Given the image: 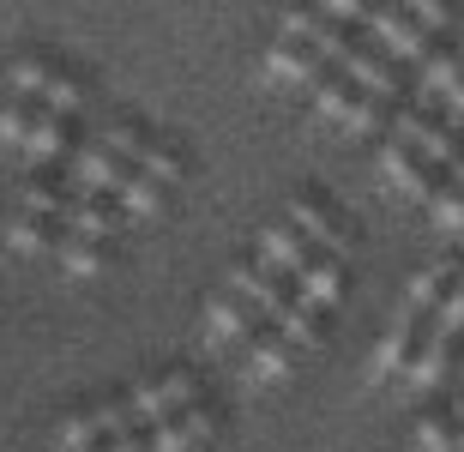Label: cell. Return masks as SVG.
<instances>
[{"label":"cell","mask_w":464,"mask_h":452,"mask_svg":"<svg viewBox=\"0 0 464 452\" xmlns=\"http://www.w3.org/2000/svg\"><path fill=\"white\" fill-rule=\"evenodd\" d=\"M61 265H67V278H97V272H109V260H115V236H97V229H72L61 236Z\"/></svg>","instance_id":"10"},{"label":"cell","mask_w":464,"mask_h":452,"mask_svg":"<svg viewBox=\"0 0 464 452\" xmlns=\"http://www.w3.org/2000/svg\"><path fill=\"white\" fill-rule=\"evenodd\" d=\"M422 332H429V320H411V313H392V326L380 332L374 356H368V380H374V386L398 380V374H404V368H411L416 344H422Z\"/></svg>","instance_id":"7"},{"label":"cell","mask_w":464,"mask_h":452,"mask_svg":"<svg viewBox=\"0 0 464 452\" xmlns=\"http://www.w3.org/2000/svg\"><path fill=\"white\" fill-rule=\"evenodd\" d=\"M447 121H452V127H459V133H464V85H459V91H452V97H447Z\"/></svg>","instance_id":"26"},{"label":"cell","mask_w":464,"mask_h":452,"mask_svg":"<svg viewBox=\"0 0 464 452\" xmlns=\"http://www.w3.org/2000/svg\"><path fill=\"white\" fill-rule=\"evenodd\" d=\"M61 236H67V224L49 217V211H31V206L18 211V217H6V229H0V242L13 247V254H54Z\"/></svg>","instance_id":"12"},{"label":"cell","mask_w":464,"mask_h":452,"mask_svg":"<svg viewBox=\"0 0 464 452\" xmlns=\"http://www.w3.org/2000/svg\"><path fill=\"white\" fill-rule=\"evenodd\" d=\"M416 452H459V422L452 410H429L416 422Z\"/></svg>","instance_id":"22"},{"label":"cell","mask_w":464,"mask_h":452,"mask_svg":"<svg viewBox=\"0 0 464 452\" xmlns=\"http://www.w3.org/2000/svg\"><path fill=\"white\" fill-rule=\"evenodd\" d=\"M139 169H151L157 181H181V175H188V151H181V145L175 139H163V133H151V139L139 145Z\"/></svg>","instance_id":"20"},{"label":"cell","mask_w":464,"mask_h":452,"mask_svg":"<svg viewBox=\"0 0 464 452\" xmlns=\"http://www.w3.org/2000/svg\"><path fill=\"white\" fill-rule=\"evenodd\" d=\"M295 296L314 302V308H338L344 302V265L332 247H314V260L295 272Z\"/></svg>","instance_id":"11"},{"label":"cell","mask_w":464,"mask_h":452,"mask_svg":"<svg viewBox=\"0 0 464 452\" xmlns=\"http://www.w3.org/2000/svg\"><path fill=\"white\" fill-rule=\"evenodd\" d=\"M459 54H464V43H459Z\"/></svg>","instance_id":"29"},{"label":"cell","mask_w":464,"mask_h":452,"mask_svg":"<svg viewBox=\"0 0 464 452\" xmlns=\"http://www.w3.org/2000/svg\"><path fill=\"white\" fill-rule=\"evenodd\" d=\"M452 350H459V338L422 332V344H416L411 368L398 374V392H404V399H422V392H434V386L447 380V368H452Z\"/></svg>","instance_id":"8"},{"label":"cell","mask_w":464,"mask_h":452,"mask_svg":"<svg viewBox=\"0 0 464 452\" xmlns=\"http://www.w3.org/2000/svg\"><path fill=\"white\" fill-rule=\"evenodd\" d=\"M332 18H344V24H368V13H374V0H320Z\"/></svg>","instance_id":"25"},{"label":"cell","mask_w":464,"mask_h":452,"mask_svg":"<svg viewBox=\"0 0 464 452\" xmlns=\"http://www.w3.org/2000/svg\"><path fill=\"white\" fill-rule=\"evenodd\" d=\"M380 181L398 193V199H416V206H429L434 193H440V163H429V157L416 151L411 139H386L380 145Z\"/></svg>","instance_id":"3"},{"label":"cell","mask_w":464,"mask_h":452,"mask_svg":"<svg viewBox=\"0 0 464 452\" xmlns=\"http://www.w3.org/2000/svg\"><path fill=\"white\" fill-rule=\"evenodd\" d=\"M452 175H459V181H464V157H459V163H452Z\"/></svg>","instance_id":"28"},{"label":"cell","mask_w":464,"mask_h":452,"mask_svg":"<svg viewBox=\"0 0 464 452\" xmlns=\"http://www.w3.org/2000/svg\"><path fill=\"white\" fill-rule=\"evenodd\" d=\"M266 326V313H259V302L247 296V290H236V284H224V296L206 308V320H199V338H206L211 350L236 344L241 332H259Z\"/></svg>","instance_id":"5"},{"label":"cell","mask_w":464,"mask_h":452,"mask_svg":"<svg viewBox=\"0 0 464 452\" xmlns=\"http://www.w3.org/2000/svg\"><path fill=\"white\" fill-rule=\"evenodd\" d=\"M284 217H290V224L302 229V236H308L314 247H332V254H344V247H350L344 224H338V217H332V211H326V199H314V193H295V199H290V211H284Z\"/></svg>","instance_id":"13"},{"label":"cell","mask_w":464,"mask_h":452,"mask_svg":"<svg viewBox=\"0 0 464 452\" xmlns=\"http://www.w3.org/2000/svg\"><path fill=\"white\" fill-rule=\"evenodd\" d=\"M362 91H368V85H356L344 67L326 72V79L314 85V115H320V121H338V127H344V121H350V109L362 103Z\"/></svg>","instance_id":"18"},{"label":"cell","mask_w":464,"mask_h":452,"mask_svg":"<svg viewBox=\"0 0 464 452\" xmlns=\"http://www.w3.org/2000/svg\"><path fill=\"white\" fill-rule=\"evenodd\" d=\"M338 67H344L356 85L380 91V97H392V91H398V72H392V61H386V49H380L374 36H368V43H356V36H350V49L338 54Z\"/></svg>","instance_id":"14"},{"label":"cell","mask_w":464,"mask_h":452,"mask_svg":"<svg viewBox=\"0 0 464 452\" xmlns=\"http://www.w3.org/2000/svg\"><path fill=\"white\" fill-rule=\"evenodd\" d=\"M368 36H374L386 54H398V61H422L434 31L416 13H404L398 0H374V13H368Z\"/></svg>","instance_id":"4"},{"label":"cell","mask_w":464,"mask_h":452,"mask_svg":"<svg viewBox=\"0 0 464 452\" xmlns=\"http://www.w3.org/2000/svg\"><path fill=\"white\" fill-rule=\"evenodd\" d=\"M459 284V260H434V265H422L411 278V290H404V308L398 313H411V320H429L440 302H447V290Z\"/></svg>","instance_id":"15"},{"label":"cell","mask_w":464,"mask_h":452,"mask_svg":"<svg viewBox=\"0 0 464 452\" xmlns=\"http://www.w3.org/2000/svg\"><path fill=\"white\" fill-rule=\"evenodd\" d=\"M254 247H259V254H266L272 265H284L290 278H295V272H302V265L314 260V242H308V236H302V229L290 224V217H284V224H272V229H259V242H254Z\"/></svg>","instance_id":"16"},{"label":"cell","mask_w":464,"mask_h":452,"mask_svg":"<svg viewBox=\"0 0 464 452\" xmlns=\"http://www.w3.org/2000/svg\"><path fill=\"white\" fill-rule=\"evenodd\" d=\"M429 217L440 236H464V181L452 175V181H440V193L429 199Z\"/></svg>","instance_id":"21"},{"label":"cell","mask_w":464,"mask_h":452,"mask_svg":"<svg viewBox=\"0 0 464 452\" xmlns=\"http://www.w3.org/2000/svg\"><path fill=\"white\" fill-rule=\"evenodd\" d=\"M43 109L49 103L13 91V103H0V151H18V157L31 151V133H36V121H43Z\"/></svg>","instance_id":"17"},{"label":"cell","mask_w":464,"mask_h":452,"mask_svg":"<svg viewBox=\"0 0 464 452\" xmlns=\"http://www.w3.org/2000/svg\"><path fill=\"white\" fill-rule=\"evenodd\" d=\"M398 6H404V13H416L422 24H429V31H447V18H452L447 0H398Z\"/></svg>","instance_id":"24"},{"label":"cell","mask_w":464,"mask_h":452,"mask_svg":"<svg viewBox=\"0 0 464 452\" xmlns=\"http://www.w3.org/2000/svg\"><path fill=\"white\" fill-rule=\"evenodd\" d=\"M6 85L24 91V97H36V103H49V109H67V115H79V109H85L79 79H72L54 54H18L13 72H6Z\"/></svg>","instance_id":"1"},{"label":"cell","mask_w":464,"mask_h":452,"mask_svg":"<svg viewBox=\"0 0 464 452\" xmlns=\"http://www.w3.org/2000/svg\"><path fill=\"white\" fill-rule=\"evenodd\" d=\"M211 428H218V417H211V404H199V399L151 422L157 452H193V447H206V440H211Z\"/></svg>","instance_id":"9"},{"label":"cell","mask_w":464,"mask_h":452,"mask_svg":"<svg viewBox=\"0 0 464 452\" xmlns=\"http://www.w3.org/2000/svg\"><path fill=\"white\" fill-rule=\"evenodd\" d=\"M295 356H302V344H295V338H290L284 326H277V320H266V326L254 332V344H247L241 380H247V386H277L284 374H290Z\"/></svg>","instance_id":"6"},{"label":"cell","mask_w":464,"mask_h":452,"mask_svg":"<svg viewBox=\"0 0 464 452\" xmlns=\"http://www.w3.org/2000/svg\"><path fill=\"white\" fill-rule=\"evenodd\" d=\"M429 332H440V338H459V332H464V272H459V284L447 290V302L429 313Z\"/></svg>","instance_id":"23"},{"label":"cell","mask_w":464,"mask_h":452,"mask_svg":"<svg viewBox=\"0 0 464 452\" xmlns=\"http://www.w3.org/2000/svg\"><path fill=\"white\" fill-rule=\"evenodd\" d=\"M416 72H422V97H440V103H447L452 91L464 85V54L459 49H429L422 54V61H416Z\"/></svg>","instance_id":"19"},{"label":"cell","mask_w":464,"mask_h":452,"mask_svg":"<svg viewBox=\"0 0 464 452\" xmlns=\"http://www.w3.org/2000/svg\"><path fill=\"white\" fill-rule=\"evenodd\" d=\"M332 54L320 49V43H308V36H277L272 49H266V61H259V79L266 85H295V91H314L320 79H326Z\"/></svg>","instance_id":"2"},{"label":"cell","mask_w":464,"mask_h":452,"mask_svg":"<svg viewBox=\"0 0 464 452\" xmlns=\"http://www.w3.org/2000/svg\"><path fill=\"white\" fill-rule=\"evenodd\" d=\"M452 422H459V452H464V399H452Z\"/></svg>","instance_id":"27"}]
</instances>
